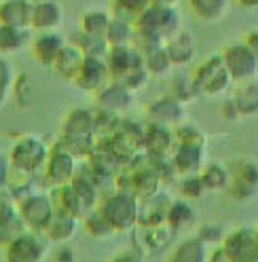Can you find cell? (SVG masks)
Returning a JSON list of instances; mask_svg holds the SVG:
<instances>
[{
    "instance_id": "1",
    "label": "cell",
    "mask_w": 258,
    "mask_h": 262,
    "mask_svg": "<svg viewBox=\"0 0 258 262\" xmlns=\"http://www.w3.org/2000/svg\"><path fill=\"white\" fill-rule=\"evenodd\" d=\"M136 26V36L138 49H148L155 45H165V40L176 34L182 28V17L176 7H155L150 5L146 11L138 15L134 21Z\"/></svg>"
},
{
    "instance_id": "2",
    "label": "cell",
    "mask_w": 258,
    "mask_h": 262,
    "mask_svg": "<svg viewBox=\"0 0 258 262\" xmlns=\"http://www.w3.org/2000/svg\"><path fill=\"white\" fill-rule=\"evenodd\" d=\"M98 209L106 216V220L115 226L117 233L134 231L138 226V214H140V199L127 190H117L106 194Z\"/></svg>"
},
{
    "instance_id": "3",
    "label": "cell",
    "mask_w": 258,
    "mask_h": 262,
    "mask_svg": "<svg viewBox=\"0 0 258 262\" xmlns=\"http://www.w3.org/2000/svg\"><path fill=\"white\" fill-rule=\"evenodd\" d=\"M192 85H195L197 93L207 95V97L224 95L231 89L233 78L227 70V66H224V59L220 53L205 57L197 66V70L192 72Z\"/></svg>"
},
{
    "instance_id": "4",
    "label": "cell",
    "mask_w": 258,
    "mask_h": 262,
    "mask_svg": "<svg viewBox=\"0 0 258 262\" xmlns=\"http://www.w3.org/2000/svg\"><path fill=\"white\" fill-rule=\"evenodd\" d=\"M222 59L224 66L233 78V83H248V80H256L258 76V59L250 51L246 42H233L222 49Z\"/></svg>"
},
{
    "instance_id": "5",
    "label": "cell",
    "mask_w": 258,
    "mask_h": 262,
    "mask_svg": "<svg viewBox=\"0 0 258 262\" xmlns=\"http://www.w3.org/2000/svg\"><path fill=\"white\" fill-rule=\"evenodd\" d=\"M104 59L110 72V80H123L129 74L146 70L144 68V55L134 42L123 47H108Z\"/></svg>"
},
{
    "instance_id": "6",
    "label": "cell",
    "mask_w": 258,
    "mask_h": 262,
    "mask_svg": "<svg viewBox=\"0 0 258 262\" xmlns=\"http://www.w3.org/2000/svg\"><path fill=\"white\" fill-rule=\"evenodd\" d=\"M227 190L237 201H246L258 194V165L254 161L239 159L231 163Z\"/></svg>"
},
{
    "instance_id": "7",
    "label": "cell",
    "mask_w": 258,
    "mask_h": 262,
    "mask_svg": "<svg viewBox=\"0 0 258 262\" xmlns=\"http://www.w3.org/2000/svg\"><path fill=\"white\" fill-rule=\"evenodd\" d=\"M17 211H19L24 224L30 228V231H38V233H42L55 216L51 196L49 194H34V192L19 199Z\"/></svg>"
},
{
    "instance_id": "8",
    "label": "cell",
    "mask_w": 258,
    "mask_h": 262,
    "mask_svg": "<svg viewBox=\"0 0 258 262\" xmlns=\"http://www.w3.org/2000/svg\"><path fill=\"white\" fill-rule=\"evenodd\" d=\"M47 157H49V150L40 138L36 136H24L17 142L13 144L9 161L13 167L17 169H26V171H36L38 167L45 165Z\"/></svg>"
},
{
    "instance_id": "9",
    "label": "cell",
    "mask_w": 258,
    "mask_h": 262,
    "mask_svg": "<svg viewBox=\"0 0 258 262\" xmlns=\"http://www.w3.org/2000/svg\"><path fill=\"white\" fill-rule=\"evenodd\" d=\"M49 239L38 231H24L13 243L7 245V262H40L47 254Z\"/></svg>"
},
{
    "instance_id": "10",
    "label": "cell",
    "mask_w": 258,
    "mask_h": 262,
    "mask_svg": "<svg viewBox=\"0 0 258 262\" xmlns=\"http://www.w3.org/2000/svg\"><path fill=\"white\" fill-rule=\"evenodd\" d=\"M222 248L235 262H258V231L248 226L235 228L233 233L224 235Z\"/></svg>"
},
{
    "instance_id": "11",
    "label": "cell",
    "mask_w": 258,
    "mask_h": 262,
    "mask_svg": "<svg viewBox=\"0 0 258 262\" xmlns=\"http://www.w3.org/2000/svg\"><path fill=\"white\" fill-rule=\"evenodd\" d=\"M45 173L53 186L68 184L76 176V157L70 155L66 148L57 146V148L49 152V157L45 161Z\"/></svg>"
},
{
    "instance_id": "12",
    "label": "cell",
    "mask_w": 258,
    "mask_h": 262,
    "mask_svg": "<svg viewBox=\"0 0 258 262\" xmlns=\"http://www.w3.org/2000/svg\"><path fill=\"white\" fill-rule=\"evenodd\" d=\"M174 129L167 125H159V123H150L142 134V146L146 155L157 157V159H167L169 152L174 150Z\"/></svg>"
},
{
    "instance_id": "13",
    "label": "cell",
    "mask_w": 258,
    "mask_h": 262,
    "mask_svg": "<svg viewBox=\"0 0 258 262\" xmlns=\"http://www.w3.org/2000/svg\"><path fill=\"white\" fill-rule=\"evenodd\" d=\"M110 83V72L104 57H85L83 68H80L78 76L74 78V85H78L83 91L98 93L102 87Z\"/></svg>"
},
{
    "instance_id": "14",
    "label": "cell",
    "mask_w": 258,
    "mask_h": 262,
    "mask_svg": "<svg viewBox=\"0 0 258 262\" xmlns=\"http://www.w3.org/2000/svg\"><path fill=\"white\" fill-rule=\"evenodd\" d=\"M68 40L63 38L57 30H49V32H38V34L32 38V53H34L36 61L51 68L53 61L57 59L59 51L63 49Z\"/></svg>"
},
{
    "instance_id": "15",
    "label": "cell",
    "mask_w": 258,
    "mask_h": 262,
    "mask_svg": "<svg viewBox=\"0 0 258 262\" xmlns=\"http://www.w3.org/2000/svg\"><path fill=\"white\" fill-rule=\"evenodd\" d=\"M165 49L167 55L171 59L174 66H186L197 51V38L188 28H180L176 34H171L165 40Z\"/></svg>"
},
{
    "instance_id": "16",
    "label": "cell",
    "mask_w": 258,
    "mask_h": 262,
    "mask_svg": "<svg viewBox=\"0 0 258 262\" xmlns=\"http://www.w3.org/2000/svg\"><path fill=\"white\" fill-rule=\"evenodd\" d=\"M63 21V9L57 0H40V3L32 5V21L30 28L38 32L57 30Z\"/></svg>"
},
{
    "instance_id": "17",
    "label": "cell",
    "mask_w": 258,
    "mask_h": 262,
    "mask_svg": "<svg viewBox=\"0 0 258 262\" xmlns=\"http://www.w3.org/2000/svg\"><path fill=\"white\" fill-rule=\"evenodd\" d=\"M171 199L163 192H157L148 199H140V214L138 224L142 226H157L167 224V211H169Z\"/></svg>"
},
{
    "instance_id": "18",
    "label": "cell",
    "mask_w": 258,
    "mask_h": 262,
    "mask_svg": "<svg viewBox=\"0 0 258 262\" xmlns=\"http://www.w3.org/2000/svg\"><path fill=\"white\" fill-rule=\"evenodd\" d=\"M184 117V110H182V102L174 95H165V97H159L148 106V119L150 123H159V125H167V127H176L180 125Z\"/></svg>"
},
{
    "instance_id": "19",
    "label": "cell",
    "mask_w": 258,
    "mask_h": 262,
    "mask_svg": "<svg viewBox=\"0 0 258 262\" xmlns=\"http://www.w3.org/2000/svg\"><path fill=\"white\" fill-rule=\"evenodd\" d=\"M51 203H53V209L55 214H63V216H74V218H80L87 214V207L85 203L80 201V196L76 194V190L72 188V184H59L51 190Z\"/></svg>"
},
{
    "instance_id": "20",
    "label": "cell",
    "mask_w": 258,
    "mask_h": 262,
    "mask_svg": "<svg viewBox=\"0 0 258 262\" xmlns=\"http://www.w3.org/2000/svg\"><path fill=\"white\" fill-rule=\"evenodd\" d=\"M61 136L95 138V112L87 108L70 110L61 123Z\"/></svg>"
},
{
    "instance_id": "21",
    "label": "cell",
    "mask_w": 258,
    "mask_h": 262,
    "mask_svg": "<svg viewBox=\"0 0 258 262\" xmlns=\"http://www.w3.org/2000/svg\"><path fill=\"white\" fill-rule=\"evenodd\" d=\"M85 53L80 51V49L74 45V42H66L63 45V49L59 51V55H57V59L53 61V66H51V70L57 74V76H61V78H66V80H72L74 83V78L78 76V72H80V68H83V61H85Z\"/></svg>"
},
{
    "instance_id": "22",
    "label": "cell",
    "mask_w": 258,
    "mask_h": 262,
    "mask_svg": "<svg viewBox=\"0 0 258 262\" xmlns=\"http://www.w3.org/2000/svg\"><path fill=\"white\" fill-rule=\"evenodd\" d=\"M203 163V148L199 146H184V144H176V148L171 152V165L174 171L180 178L184 176H197Z\"/></svg>"
},
{
    "instance_id": "23",
    "label": "cell",
    "mask_w": 258,
    "mask_h": 262,
    "mask_svg": "<svg viewBox=\"0 0 258 262\" xmlns=\"http://www.w3.org/2000/svg\"><path fill=\"white\" fill-rule=\"evenodd\" d=\"M95 100H98V106L102 110L119 114V112L127 110L129 104H132V91L119 83H115V80H110L106 87H102L98 93H95Z\"/></svg>"
},
{
    "instance_id": "24",
    "label": "cell",
    "mask_w": 258,
    "mask_h": 262,
    "mask_svg": "<svg viewBox=\"0 0 258 262\" xmlns=\"http://www.w3.org/2000/svg\"><path fill=\"white\" fill-rule=\"evenodd\" d=\"M32 3L30 0H0V24L30 30Z\"/></svg>"
},
{
    "instance_id": "25",
    "label": "cell",
    "mask_w": 258,
    "mask_h": 262,
    "mask_svg": "<svg viewBox=\"0 0 258 262\" xmlns=\"http://www.w3.org/2000/svg\"><path fill=\"white\" fill-rule=\"evenodd\" d=\"M78 231V218L74 216H63V214H55L53 220L49 222V226L45 228V237L53 241V243H61V245H66L74 239Z\"/></svg>"
},
{
    "instance_id": "26",
    "label": "cell",
    "mask_w": 258,
    "mask_h": 262,
    "mask_svg": "<svg viewBox=\"0 0 258 262\" xmlns=\"http://www.w3.org/2000/svg\"><path fill=\"white\" fill-rule=\"evenodd\" d=\"M241 87L235 89L231 100L239 112V117H254L258 114V83L248 80V83H239Z\"/></svg>"
},
{
    "instance_id": "27",
    "label": "cell",
    "mask_w": 258,
    "mask_h": 262,
    "mask_svg": "<svg viewBox=\"0 0 258 262\" xmlns=\"http://www.w3.org/2000/svg\"><path fill=\"white\" fill-rule=\"evenodd\" d=\"M142 55H144V68H146V72L150 76H163L174 68L165 45H155L148 49H142Z\"/></svg>"
},
{
    "instance_id": "28",
    "label": "cell",
    "mask_w": 258,
    "mask_h": 262,
    "mask_svg": "<svg viewBox=\"0 0 258 262\" xmlns=\"http://www.w3.org/2000/svg\"><path fill=\"white\" fill-rule=\"evenodd\" d=\"M136 36V26L132 21H127L123 17L112 15V19L106 28L104 40L108 42V47H123V45H132Z\"/></svg>"
},
{
    "instance_id": "29",
    "label": "cell",
    "mask_w": 258,
    "mask_h": 262,
    "mask_svg": "<svg viewBox=\"0 0 258 262\" xmlns=\"http://www.w3.org/2000/svg\"><path fill=\"white\" fill-rule=\"evenodd\" d=\"M167 262H207V250L205 243L199 237L184 239L182 243L176 245Z\"/></svg>"
},
{
    "instance_id": "30",
    "label": "cell",
    "mask_w": 258,
    "mask_h": 262,
    "mask_svg": "<svg viewBox=\"0 0 258 262\" xmlns=\"http://www.w3.org/2000/svg\"><path fill=\"white\" fill-rule=\"evenodd\" d=\"M197 224V214L186 201H171L167 211V226L171 231H186Z\"/></svg>"
},
{
    "instance_id": "31",
    "label": "cell",
    "mask_w": 258,
    "mask_h": 262,
    "mask_svg": "<svg viewBox=\"0 0 258 262\" xmlns=\"http://www.w3.org/2000/svg\"><path fill=\"white\" fill-rule=\"evenodd\" d=\"M192 15L201 21H218L229 9V0H186Z\"/></svg>"
},
{
    "instance_id": "32",
    "label": "cell",
    "mask_w": 258,
    "mask_h": 262,
    "mask_svg": "<svg viewBox=\"0 0 258 262\" xmlns=\"http://www.w3.org/2000/svg\"><path fill=\"white\" fill-rule=\"evenodd\" d=\"M85 231L98 241H106V239L117 235L115 226L106 220V216L102 214L100 209H91V211L85 214Z\"/></svg>"
},
{
    "instance_id": "33",
    "label": "cell",
    "mask_w": 258,
    "mask_h": 262,
    "mask_svg": "<svg viewBox=\"0 0 258 262\" xmlns=\"http://www.w3.org/2000/svg\"><path fill=\"white\" fill-rule=\"evenodd\" d=\"M70 42H74L87 57H106L108 53V42L102 36H91L83 30L74 32L70 36Z\"/></svg>"
},
{
    "instance_id": "34",
    "label": "cell",
    "mask_w": 258,
    "mask_h": 262,
    "mask_svg": "<svg viewBox=\"0 0 258 262\" xmlns=\"http://www.w3.org/2000/svg\"><path fill=\"white\" fill-rule=\"evenodd\" d=\"M110 19H112V15L108 11H102V9L85 11L83 17H80V30L87 32V34H91V36H102L104 38Z\"/></svg>"
},
{
    "instance_id": "35",
    "label": "cell",
    "mask_w": 258,
    "mask_h": 262,
    "mask_svg": "<svg viewBox=\"0 0 258 262\" xmlns=\"http://www.w3.org/2000/svg\"><path fill=\"white\" fill-rule=\"evenodd\" d=\"M28 30L0 24V53H15L28 42Z\"/></svg>"
},
{
    "instance_id": "36",
    "label": "cell",
    "mask_w": 258,
    "mask_h": 262,
    "mask_svg": "<svg viewBox=\"0 0 258 262\" xmlns=\"http://www.w3.org/2000/svg\"><path fill=\"white\" fill-rule=\"evenodd\" d=\"M199 176L205 190H224L229 186V167H224L222 163H209Z\"/></svg>"
},
{
    "instance_id": "37",
    "label": "cell",
    "mask_w": 258,
    "mask_h": 262,
    "mask_svg": "<svg viewBox=\"0 0 258 262\" xmlns=\"http://www.w3.org/2000/svg\"><path fill=\"white\" fill-rule=\"evenodd\" d=\"M72 188L76 190V194L80 196V201L85 203L87 211L95 209V199H98V184H95V178L91 176H85V173H76L72 180H70Z\"/></svg>"
},
{
    "instance_id": "38",
    "label": "cell",
    "mask_w": 258,
    "mask_h": 262,
    "mask_svg": "<svg viewBox=\"0 0 258 262\" xmlns=\"http://www.w3.org/2000/svg\"><path fill=\"white\" fill-rule=\"evenodd\" d=\"M24 231H28V226L24 224L19 211L0 218V248H7V245L13 243Z\"/></svg>"
},
{
    "instance_id": "39",
    "label": "cell",
    "mask_w": 258,
    "mask_h": 262,
    "mask_svg": "<svg viewBox=\"0 0 258 262\" xmlns=\"http://www.w3.org/2000/svg\"><path fill=\"white\" fill-rule=\"evenodd\" d=\"M150 7V0H112V15L123 17L127 21H136L142 11Z\"/></svg>"
},
{
    "instance_id": "40",
    "label": "cell",
    "mask_w": 258,
    "mask_h": 262,
    "mask_svg": "<svg viewBox=\"0 0 258 262\" xmlns=\"http://www.w3.org/2000/svg\"><path fill=\"white\" fill-rule=\"evenodd\" d=\"M174 138H176V144H184V146H199L203 148L205 146V136L203 131L197 129L195 125L190 123H180L174 127Z\"/></svg>"
},
{
    "instance_id": "41",
    "label": "cell",
    "mask_w": 258,
    "mask_h": 262,
    "mask_svg": "<svg viewBox=\"0 0 258 262\" xmlns=\"http://www.w3.org/2000/svg\"><path fill=\"white\" fill-rule=\"evenodd\" d=\"M13 85H15V72L11 61L0 57V108H3L9 97L13 95Z\"/></svg>"
},
{
    "instance_id": "42",
    "label": "cell",
    "mask_w": 258,
    "mask_h": 262,
    "mask_svg": "<svg viewBox=\"0 0 258 262\" xmlns=\"http://www.w3.org/2000/svg\"><path fill=\"white\" fill-rule=\"evenodd\" d=\"M182 196H186V199H199V196H203L205 192V186H203V180L201 176H184L180 178V184H178Z\"/></svg>"
},
{
    "instance_id": "43",
    "label": "cell",
    "mask_w": 258,
    "mask_h": 262,
    "mask_svg": "<svg viewBox=\"0 0 258 262\" xmlns=\"http://www.w3.org/2000/svg\"><path fill=\"white\" fill-rule=\"evenodd\" d=\"M197 237H199L203 243H222L224 233H222V228H220L218 224H203Z\"/></svg>"
},
{
    "instance_id": "44",
    "label": "cell",
    "mask_w": 258,
    "mask_h": 262,
    "mask_svg": "<svg viewBox=\"0 0 258 262\" xmlns=\"http://www.w3.org/2000/svg\"><path fill=\"white\" fill-rule=\"evenodd\" d=\"M17 205H15V196L9 190H0V218H5L9 214H15Z\"/></svg>"
},
{
    "instance_id": "45",
    "label": "cell",
    "mask_w": 258,
    "mask_h": 262,
    "mask_svg": "<svg viewBox=\"0 0 258 262\" xmlns=\"http://www.w3.org/2000/svg\"><path fill=\"white\" fill-rule=\"evenodd\" d=\"M11 169H13V165H11L9 157L0 155V190H7V188H9V178H11Z\"/></svg>"
},
{
    "instance_id": "46",
    "label": "cell",
    "mask_w": 258,
    "mask_h": 262,
    "mask_svg": "<svg viewBox=\"0 0 258 262\" xmlns=\"http://www.w3.org/2000/svg\"><path fill=\"white\" fill-rule=\"evenodd\" d=\"M222 117L227 119V121H237V119H241L239 117V112H237V108H235V104H233V100L231 97H227V100L222 102Z\"/></svg>"
},
{
    "instance_id": "47",
    "label": "cell",
    "mask_w": 258,
    "mask_h": 262,
    "mask_svg": "<svg viewBox=\"0 0 258 262\" xmlns=\"http://www.w3.org/2000/svg\"><path fill=\"white\" fill-rule=\"evenodd\" d=\"M244 42L250 47V51L256 55V59H258V28H254V30H250L248 34L244 36Z\"/></svg>"
},
{
    "instance_id": "48",
    "label": "cell",
    "mask_w": 258,
    "mask_h": 262,
    "mask_svg": "<svg viewBox=\"0 0 258 262\" xmlns=\"http://www.w3.org/2000/svg\"><path fill=\"white\" fill-rule=\"evenodd\" d=\"M110 262H146L142 254H136V252H123V254H117Z\"/></svg>"
},
{
    "instance_id": "49",
    "label": "cell",
    "mask_w": 258,
    "mask_h": 262,
    "mask_svg": "<svg viewBox=\"0 0 258 262\" xmlns=\"http://www.w3.org/2000/svg\"><path fill=\"white\" fill-rule=\"evenodd\" d=\"M55 258H57V262H74L76 260L74 250L70 248V245H61V248L57 250V254H55Z\"/></svg>"
},
{
    "instance_id": "50",
    "label": "cell",
    "mask_w": 258,
    "mask_h": 262,
    "mask_svg": "<svg viewBox=\"0 0 258 262\" xmlns=\"http://www.w3.org/2000/svg\"><path fill=\"white\" fill-rule=\"evenodd\" d=\"M207 262H235L227 252H224V248L220 245V248H216L212 254L207 256Z\"/></svg>"
},
{
    "instance_id": "51",
    "label": "cell",
    "mask_w": 258,
    "mask_h": 262,
    "mask_svg": "<svg viewBox=\"0 0 258 262\" xmlns=\"http://www.w3.org/2000/svg\"><path fill=\"white\" fill-rule=\"evenodd\" d=\"M239 9H258V0H233Z\"/></svg>"
},
{
    "instance_id": "52",
    "label": "cell",
    "mask_w": 258,
    "mask_h": 262,
    "mask_svg": "<svg viewBox=\"0 0 258 262\" xmlns=\"http://www.w3.org/2000/svg\"><path fill=\"white\" fill-rule=\"evenodd\" d=\"M180 0H150V5L155 7H176Z\"/></svg>"
},
{
    "instance_id": "53",
    "label": "cell",
    "mask_w": 258,
    "mask_h": 262,
    "mask_svg": "<svg viewBox=\"0 0 258 262\" xmlns=\"http://www.w3.org/2000/svg\"><path fill=\"white\" fill-rule=\"evenodd\" d=\"M30 3H32V5H34V3H40V0H30Z\"/></svg>"
}]
</instances>
